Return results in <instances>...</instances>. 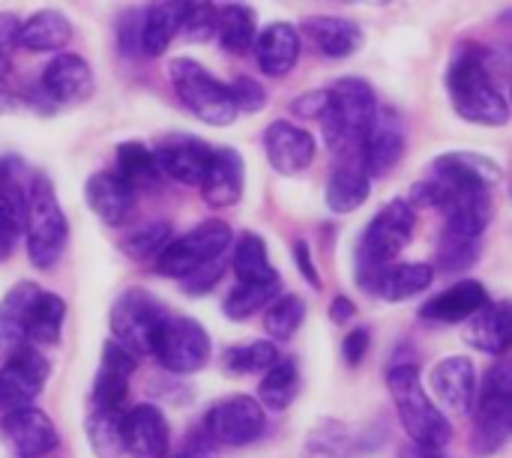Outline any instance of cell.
Here are the masks:
<instances>
[{"instance_id":"6da1fadb","label":"cell","mask_w":512,"mask_h":458,"mask_svg":"<svg viewBox=\"0 0 512 458\" xmlns=\"http://www.w3.org/2000/svg\"><path fill=\"white\" fill-rule=\"evenodd\" d=\"M447 96L456 114L474 126H507L510 102L495 75L492 54L477 42H462L447 66Z\"/></svg>"},{"instance_id":"7a4b0ae2","label":"cell","mask_w":512,"mask_h":458,"mask_svg":"<svg viewBox=\"0 0 512 458\" xmlns=\"http://www.w3.org/2000/svg\"><path fill=\"white\" fill-rule=\"evenodd\" d=\"M378 114V99L369 81L348 75L339 78L336 84L327 87V102L321 111V132H324V144L336 153L354 156L366 138V132L372 129Z\"/></svg>"},{"instance_id":"3957f363","label":"cell","mask_w":512,"mask_h":458,"mask_svg":"<svg viewBox=\"0 0 512 458\" xmlns=\"http://www.w3.org/2000/svg\"><path fill=\"white\" fill-rule=\"evenodd\" d=\"M414 228H417V210L405 198H393L390 204H384L375 213V219L366 225V231L357 243V252H354L357 285L366 294H375L381 270L396 264L402 249L411 243Z\"/></svg>"},{"instance_id":"277c9868","label":"cell","mask_w":512,"mask_h":458,"mask_svg":"<svg viewBox=\"0 0 512 458\" xmlns=\"http://www.w3.org/2000/svg\"><path fill=\"white\" fill-rule=\"evenodd\" d=\"M24 243H27V261L36 270H51L63 258L69 243V219L45 174H33L27 186Z\"/></svg>"},{"instance_id":"5b68a950","label":"cell","mask_w":512,"mask_h":458,"mask_svg":"<svg viewBox=\"0 0 512 458\" xmlns=\"http://www.w3.org/2000/svg\"><path fill=\"white\" fill-rule=\"evenodd\" d=\"M387 387L393 393L399 420L411 438V444L444 450L453 441V426L447 414L429 399V393L420 384V372L414 363H396L387 372Z\"/></svg>"},{"instance_id":"8992f818","label":"cell","mask_w":512,"mask_h":458,"mask_svg":"<svg viewBox=\"0 0 512 458\" xmlns=\"http://www.w3.org/2000/svg\"><path fill=\"white\" fill-rule=\"evenodd\" d=\"M168 78L189 114H195L207 126H231L237 120V108L228 84H222L213 72H207L192 57H174L168 63Z\"/></svg>"},{"instance_id":"52a82bcc","label":"cell","mask_w":512,"mask_h":458,"mask_svg":"<svg viewBox=\"0 0 512 458\" xmlns=\"http://www.w3.org/2000/svg\"><path fill=\"white\" fill-rule=\"evenodd\" d=\"M168 318L171 315L159 297H153L144 288H132L111 306V315H108L111 342L129 351L135 360L147 357L153 354V345Z\"/></svg>"},{"instance_id":"ba28073f","label":"cell","mask_w":512,"mask_h":458,"mask_svg":"<svg viewBox=\"0 0 512 458\" xmlns=\"http://www.w3.org/2000/svg\"><path fill=\"white\" fill-rule=\"evenodd\" d=\"M474 414L477 426L471 447L480 458L495 456L512 435V369L507 360H498L489 369L483 390H477Z\"/></svg>"},{"instance_id":"9c48e42d","label":"cell","mask_w":512,"mask_h":458,"mask_svg":"<svg viewBox=\"0 0 512 458\" xmlns=\"http://www.w3.org/2000/svg\"><path fill=\"white\" fill-rule=\"evenodd\" d=\"M234 234L225 219H207L195 228H189L180 237H171V243L156 258V273L168 279H186L189 273L201 270L204 264L222 258L231 246Z\"/></svg>"},{"instance_id":"30bf717a","label":"cell","mask_w":512,"mask_h":458,"mask_svg":"<svg viewBox=\"0 0 512 458\" xmlns=\"http://www.w3.org/2000/svg\"><path fill=\"white\" fill-rule=\"evenodd\" d=\"M210 354H213V342H210L207 327L198 324L195 318L171 315L165 321L150 357H156L159 366L171 375H192L210 363Z\"/></svg>"},{"instance_id":"8fae6325","label":"cell","mask_w":512,"mask_h":458,"mask_svg":"<svg viewBox=\"0 0 512 458\" xmlns=\"http://www.w3.org/2000/svg\"><path fill=\"white\" fill-rule=\"evenodd\" d=\"M204 435L216 447H249L267 429V414L255 396H228L219 399L204 417Z\"/></svg>"},{"instance_id":"7c38bea8","label":"cell","mask_w":512,"mask_h":458,"mask_svg":"<svg viewBox=\"0 0 512 458\" xmlns=\"http://www.w3.org/2000/svg\"><path fill=\"white\" fill-rule=\"evenodd\" d=\"M48 375H51V363L33 345L12 351L0 366V408L3 411L30 408L45 390Z\"/></svg>"},{"instance_id":"4fadbf2b","label":"cell","mask_w":512,"mask_h":458,"mask_svg":"<svg viewBox=\"0 0 512 458\" xmlns=\"http://www.w3.org/2000/svg\"><path fill=\"white\" fill-rule=\"evenodd\" d=\"M429 180L447 192H492L504 180V171L492 156L474 150H450L432 162Z\"/></svg>"},{"instance_id":"5bb4252c","label":"cell","mask_w":512,"mask_h":458,"mask_svg":"<svg viewBox=\"0 0 512 458\" xmlns=\"http://www.w3.org/2000/svg\"><path fill=\"white\" fill-rule=\"evenodd\" d=\"M402 156H405V123L399 111L378 105L375 123L357 150V162L372 180V177H384L387 171H393L402 162Z\"/></svg>"},{"instance_id":"9a60e30c","label":"cell","mask_w":512,"mask_h":458,"mask_svg":"<svg viewBox=\"0 0 512 458\" xmlns=\"http://www.w3.org/2000/svg\"><path fill=\"white\" fill-rule=\"evenodd\" d=\"M0 435L15 458H42L57 450L60 435L51 417L39 408H18L6 411L0 420Z\"/></svg>"},{"instance_id":"2e32d148","label":"cell","mask_w":512,"mask_h":458,"mask_svg":"<svg viewBox=\"0 0 512 458\" xmlns=\"http://www.w3.org/2000/svg\"><path fill=\"white\" fill-rule=\"evenodd\" d=\"M264 153L276 174L297 177L315 162L318 141L312 138V132H306L291 120H273L264 129Z\"/></svg>"},{"instance_id":"e0dca14e","label":"cell","mask_w":512,"mask_h":458,"mask_svg":"<svg viewBox=\"0 0 512 458\" xmlns=\"http://www.w3.org/2000/svg\"><path fill=\"white\" fill-rule=\"evenodd\" d=\"M42 96L51 105H78L93 96L96 78L90 63L81 54H57L45 69H42Z\"/></svg>"},{"instance_id":"ac0fdd59","label":"cell","mask_w":512,"mask_h":458,"mask_svg":"<svg viewBox=\"0 0 512 458\" xmlns=\"http://www.w3.org/2000/svg\"><path fill=\"white\" fill-rule=\"evenodd\" d=\"M123 453L132 458H165L171 453V426L156 405H135L123 414Z\"/></svg>"},{"instance_id":"d6986e66","label":"cell","mask_w":512,"mask_h":458,"mask_svg":"<svg viewBox=\"0 0 512 458\" xmlns=\"http://www.w3.org/2000/svg\"><path fill=\"white\" fill-rule=\"evenodd\" d=\"M210 150L213 147L195 135H171L153 150V159L159 174L177 180L180 186H201L210 165Z\"/></svg>"},{"instance_id":"ffe728a7","label":"cell","mask_w":512,"mask_h":458,"mask_svg":"<svg viewBox=\"0 0 512 458\" xmlns=\"http://www.w3.org/2000/svg\"><path fill=\"white\" fill-rule=\"evenodd\" d=\"M429 387L435 399L450 411V414H474L477 405V369L468 357H447L435 363L429 375Z\"/></svg>"},{"instance_id":"44dd1931","label":"cell","mask_w":512,"mask_h":458,"mask_svg":"<svg viewBox=\"0 0 512 458\" xmlns=\"http://www.w3.org/2000/svg\"><path fill=\"white\" fill-rule=\"evenodd\" d=\"M135 366L138 360L120 345H114L111 339L102 345V360H99V372L93 378V393H90L93 411H123Z\"/></svg>"},{"instance_id":"7402d4cb","label":"cell","mask_w":512,"mask_h":458,"mask_svg":"<svg viewBox=\"0 0 512 458\" xmlns=\"http://www.w3.org/2000/svg\"><path fill=\"white\" fill-rule=\"evenodd\" d=\"M246 186V165L243 156L234 147H213L210 150V165L201 180V195L207 207L213 210H228L243 198Z\"/></svg>"},{"instance_id":"603a6c76","label":"cell","mask_w":512,"mask_h":458,"mask_svg":"<svg viewBox=\"0 0 512 458\" xmlns=\"http://www.w3.org/2000/svg\"><path fill=\"white\" fill-rule=\"evenodd\" d=\"M84 201L102 225L120 228L135 207V192L117 177V171H96L84 183Z\"/></svg>"},{"instance_id":"cb8c5ba5","label":"cell","mask_w":512,"mask_h":458,"mask_svg":"<svg viewBox=\"0 0 512 458\" xmlns=\"http://www.w3.org/2000/svg\"><path fill=\"white\" fill-rule=\"evenodd\" d=\"M492 297L483 282L477 279H462L450 285L447 291L435 294L420 306V318L435 321V324H465L471 315H477L483 306H489Z\"/></svg>"},{"instance_id":"d4e9b609","label":"cell","mask_w":512,"mask_h":458,"mask_svg":"<svg viewBox=\"0 0 512 458\" xmlns=\"http://www.w3.org/2000/svg\"><path fill=\"white\" fill-rule=\"evenodd\" d=\"M300 48H303L300 30H297L294 24H288V21H273V24H267V27L255 36V45H252L261 72L270 75V78L288 75V72L297 66V60H300Z\"/></svg>"},{"instance_id":"484cf974","label":"cell","mask_w":512,"mask_h":458,"mask_svg":"<svg viewBox=\"0 0 512 458\" xmlns=\"http://www.w3.org/2000/svg\"><path fill=\"white\" fill-rule=\"evenodd\" d=\"M303 33L315 51L330 60H345L363 45V27L345 15H309L303 21Z\"/></svg>"},{"instance_id":"4316f807","label":"cell","mask_w":512,"mask_h":458,"mask_svg":"<svg viewBox=\"0 0 512 458\" xmlns=\"http://www.w3.org/2000/svg\"><path fill=\"white\" fill-rule=\"evenodd\" d=\"M24 207L27 192L18 180V159H0V261L24 237Z\"/></svg>"},{"instance_id":"83f0119b","label":"cell","mask_w":512,"mask_h":458,"mask_svg":"<svg viewBox=\"0 0 512 458\" xmlns=\"http://www.w3.org/2000/svg\"><path fill=\"white\" fill-rule=\"evenodd\" d=\"M465 342L474 351L504 360L512 342V309L507 300L483 306L477 315L465 321Z\"/></svg>"},{"instance_id":"f1b7e54d","label":"cell","mask_w":512,"mask_h":458,"mask_svg":"<svg viewBox=\"0 0 512 458\" xmlns=\"http://www.w3.org/2000/svg\"><path fill=\"white\" fill-rule=\"evenodd\" d=\"M39 291L42 288L36 282H18L3 294V300H0V351L3 354H12L27 345L30 309H33Z\"/></svg>"},{"instance_id":"f546056e","label":"cell","mask_w":512,"mask_h":458,"mask_svg":"<svg viewBox=\"0 0 512 458\" xmlns=\"http://www.w3.org/2000/svg\"><path fill=\"white\" fill-rule=\"evenodd\" d=\"M372 195V180L366 177V171L360 168V162H342L330 180H327V189H324V204L330 213L336 216H345V213H354L360 210Z\"/></svg>"},{"instance_id":"4dcf8cb0","label":"cell","mask_w":512,"mask_h":458,"mask_svg":"<svg viewBox=\"0 0 512 458\" xmlns=\"http://www.w3.org/2000/svg\"><path fill=\"white\" fill-rule=\"evenodd\" d=\"M72 39V21L57 12V9H39L27 21H21L18 30V48L45 54V51H60Z\"/></svg>"},{"instance_id":"1f68e13d","label":"cell","mask_w":512,"mask_h":458,"mask_svg":"<svg viewBox=\"0 0 512 458\" xmlns=\"http://www.w3.org/2000/svg\"><path fill=\"white\" fill-rule=\"evenodd\" d=\"M180 12H183V3L147 6L138 21V51H144L147 57L165 54L174 36L180 33Z\"/></svg>"},{"instance_id":"d6a6232c","label":"cell","mask_w":512,"mask_h":458,"mask_svg":"<svg viewBox=\"0 0 512 458\" xmlns=\"http://www.w3.org/2000/svg\"><path fill=\"white\" fill-rule=\"evenodd\" d=\"M435 282V267L426 261H408V264H390L381 270L375 294L387 303H402L417 297Z\"/></svg>"},{"instance_id":"836d02e7","label":"cell","mask_w":512,"mask_h":458,"mask_svg":"<svg viewBox=\"0 0 512 458\" xmlns=\"http://www.w3.org/2000/svg\"><path fill=\"white\" fill-rule=\"evenodd\" d=\"M231 270H234L237 282H246V285L282 282L279 270L273 267V261H270V255H267V243H264V237H261V234H255V231L240 234V240L234 243Z\"/></svg>"},{"instance_id":"e575fe53","label":"cell","mask_w":512,"mask_h":458,"mask_svg":"<svg viewBox=\"0 0 512 458\" xmlns=\"http://www.w3.org/2000/svg\"><path fill=\"white\" fill-rule=\"evenodd\" d=\"M258 36V21H255V9L243 6V3H228L219 6L216 15V39L228 54H246L255 45Z\"/></svg>"},{"instance_id":"d590c367","label":"cell","mask_w":512,"mask_h":458,"mask_svg":"<svg viewBox=\"0 0 512 458\" xmlns=\"http://www.w3.org/2000/svg\"><path fill=\"white\" fill-rule=\"evenodd\" d=\"M117 177L132 192H153L159 189V168L153 159V150L141 141H123L117 144Z\"/></svg>"},{"instance_id":"8d00e7d4","label":"cell","mask_w":512,"mask_h":458,"mask_svg":"<svg viewBox=\"0 0 512 458\" xmlns=\"http://www.w3.org/2000/svg\"><path fill=\"white\" fill-rule=\"evenodd\" d=\"M300 393V369L291 357H282L270 372H264V381L258 384V405L273 414H282L291 408V402Z\"/></svg>"},{"instance_id":"74e56055","label":"cell","mask_w":512,"mask_h":458,"mask_svg":"<svg viewBox=\"0 0 512 458\" xmlns=\"http://www.w3.org/2000/svg\"><path fill=\"white\" fill-rule=\"evenodd\" d=\"M63 321H66V300L51 291H39L30 309L27 345H57Z\"/></svg>"},{"instance_id":"f35d334b","label":"cell","mask_w":512,"mask_h":458,"mask_svg":"<svg viewBox=\"0 0 512 458\" xmlns=\"http://www.w3.org/2000/svg\"><path fill=\"white\" fill-rule=\"evenodd\" d=\"M123 411H90L84 420V435L96 458L123 456Z\"/></svg>"},{"instance_id":"ab89813d","label":"cell","mask_w":512,"mask_h":458,"mask_svg":"<svg viewBox=\"0 0 512 458\" xmlns=\"http://www.w3.org/2000/svg\"><path fill=\"white\" fill-rule=\"evenodd\" d=\"M306 321V303L297 294H279L264 312V330L273 345H285L297 336Z\"/></svg>"},{"instance_id":"60d3db41","label":"cell","mask_w":512,"mask_h":458,"mask_svg":"<svg viewBox=\"0 0 512 458\" xmlns=\"http://www.w3.org/2000/svg\"><path fill=\"white\" fill-rule=\"evenodd\" d=\"M282 294V282H261V285H246V282H237L228 297H225V318L231 321H246L252 318L255 312L267 309L276 297Z\"/></svg>"},{"instance_id":"b9f144b4","label":"cell","mask_w":512,"mask_h":458,"mask_svg":"<svg viewBox=\"0 0 512 458\" xmlns=\"http://www.w3.org/2000/svg\"><path fill=\"white\" fill-rule=\"evenodd\" d=\"M282 360L279 348L270 339H255L243 342L225 351V369L231 375H264Z\"/></svg>"},{"instance_id":"7bdbcfd3","label":"cell","mask_w":512,"mask_h":458,"mask_svg":"<svg viewBox=\"0 0 512 458\" xmlns=\"http://www.w3.org/2000/svg\"><path fill=\"white\" fill-rule=\"evenodd\" d=\"M168 243H171V225L168 222H147L120 240V252L129 255L132 261H150V258L156 261Z\"/></svg>"},{"instance_id":"ee69618b","label":"cell","mask_w":512,"mask_h":458,"mask_svg":"<svg viewBox=\"0 0 512 458\" xmlns=\"http://www.w3.org/2000/svg\"><path fill=\"white\" fill-rule=\"evenodd\" d=\"M480 258V240L474 237H462L453 231H444L438 240V267L444 273H462L468 267H474Z\"/></svg>"},{"instance_id":"f6af8a7d","label":"cell","mask_w":512,"mask_h":458,"mask_svg":"<svg viewBox=\"0 0 512 458\" xmlns=\"http://www.w3.org/2000/svg\"><path fill=\"white\" fill-rule=\"evenodd\" d=\"M306 456L309 458H348L351 456V438L339 423H324L318 426L309 441H306Z\"/></svg>"},{"instance_id":"bcb514c9","label":"cell","mask_w":512,"mask_h":458,"mask_svg":"<svg viewBox=\"0 0 512 458\" xmlns=\"http://www.w3.org/2000/svg\"><path fill=\"white\" fill-rule=\"evenodd\" d=\"M216 15H219V6L213 3H183L180 33L189 42H207L210 36H216Z\"/></svg>"},{"instance_id":"7dc6e473","label":"cell","mask_w":512,"mask_h":458,"mask_svg":"<svg viewBox=\"0 0 512 458\" xmlns=\"http://www.w3.org/2000/svg\"><path fill=\"white\" fill-rule=\"evenodd\" d=\"M228 90H231V99H234L237 114L240 111L243 114H258L267 105V90L255 78H249V75H240L234 84H228Z\"/></svg>"},{"instance_id":"c3c4849f","label":"cell","mask_w":512,"mask_h":458,"mask_svg":"<svg viewBox=\"0 0 512 458\" xmlns=\"http://www.w3.org/2000/svg\"><path fill=\"white\" fill-rule=\"evenodd\" d=\"M225 270H228V261H225V255H222V258H216V261L204 264L201 270L189 273L186 279H180V285H183V291H186V294L201 297V294H210V291L219 285V279H222V273H225Z\"/></svg>"},{"instance_id":"681fc988","label":"cell","mask_w":512,"mask_h":458,"mask_svg":"<svg viewBox=\"0 0 512 458\" xmlns=\"http://www.w3.org/2000/svg\"><path fill=\"white\" fill-rule=\"evenodd\" d=\"M18 30H21L18 15L0 12V75L9 72L12 54H15V48H18Z\"/></svg>"},{"instance_id":"f907efd6","label":"cell","mask_w":512,"mask_h":458,"mask_svg":"<svg viewBox=\"0 0 512 458\" xmlns=\"http://www.w3.org/2000/svg\"><path fill=\"white\" fill-rule=\"evenodd\" d=\"M369 345H372V333H369V327H354V330L345 336V342H342V357H345V363H348L351 369H357V366L366 360Z\"/></svg>"},{"instance_id":"816d5d0a","label":"cell","mask_w":512,"mask_h":458,"mask_svg":"<svg viewBox=\"0 0 512 458\" xmlns=\"http://www.w3.org/2000/svg\"><path fill=\"white\" fill-rule=\"evenodd\" d=\"M165 458H219V447L204 435V429H198L186 438V444L177 453H168Z\"/></svg>"},{"instance_id":"f5cc1de1","label":"cell","mask_w":512,"mask_h":458,"mask_svg":"<svg viewBox=\"0 0 512 458\" xmlns=\"http://www.w3.org/2000/svg\"><path fill=\"white\" fill-rule=\"evenodd\" d=\"M294 264H297V270L303 273V279L318 291V288H321V276H318V270H315V258H312V249H309L306 240H294Z\"/></svg>"},{"instance_id":"db71d44e","label":"cell","mask_w":512,"mask_h":458,"mask_svg":"<svg viewBox=\"0 0 512 458\" xmlns=\"http://www.w3.org/2000/svg\"><path fill=\"white\" fill-rule=\"evenodd\" d=\"M324 102H327V90H309V93H303V96H297L294 102H291V108L300 114V117H321V111H324Z\"/></svg>"},{"instance_id":"11a10c76","label":"cell","mask_w":512,"mask_h":458,"mask_svg":"<svg viewBox=\"0 0 512 458\" xmlns=\"http://www.w3.org/2000/svg\"><path fill=\"white\" fill-rule=\"evenodd\" d=\"M120 48L126 54L138 51V21H135V15H126L120 21Z\"/></svg>"},{"instance_id":"9f6ffc18","label":"cell","mask_w":512,"mask_h":458,"mask_svg":"<svg viewBox=\"0 0 512 458\" xmlns=\"http://www.w3.org/2000/svg\"><path fill=\"white\" fill-rule=\"evenodd\" d=\"M354 315H357V306L348 297H336L330 303V321L333 324H348V321H354Z\"/></svg>"},{"instance_id":"6f0895ef","label":"cell","mask_w":512,"mask_h":458,"mask_svg":"<svg viewBox=\"0 0 512 458\" xmlns=\"http://www.w3.org/2000/svg\"><path fill=\"white\" fill-rule=\"evenodd\" d=\"M396 458H447L444 456V450H432V447H420V444H405L402 450H399V456Z\"/></svg>"},{"instance_id":"680465c9","label":"cell","mask_w":512,"mask_h":458,"mask_svg":"<svg viewBox=\"0 0 512 458\" xmlns=\"http://www.w3.org/2000/svg\"><path fill=\"white\" fill-rule=\"evenodd\" d=\"M12 108H18V96L9 90L6 75H0V114H9Z\"/></svg>"}]
</instances>
